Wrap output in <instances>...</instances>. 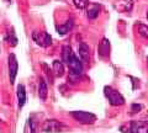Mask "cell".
<instances>
[{
    "label": "cell",
    "mask_w": 148,
    "mask_h": 133,
    "mask_svg": "<svg viewBox=\"0 0 148 133\" xmlns=\"http://www.w3.org/2000/svg\"><path fill=\"white\" fill-rule=\"evenodd\" d=\"M98 54L100 58H106L110 54V42L108 38H103V41L99 43L98 47Z\"/></svg>",
    "instance_id": "9"
},
{
    "label": "cell",
    "mask_w": 148,
    "mask_h": 133,
    "mask_svg": "<svg viewBox=\"0 0 148 133\" xmlns=\"http://www.w3.org/2000/svg\"><path fill=\"white\" fill-rule=\"evenodd\" d=\"M126 133H148V121H131Z\"/></svg>",
    "instance_id": "6"
},
{
    "label": "cell",
    "mask_w": 148,
    "mask_h": 133,
    "mask_svg": "<svg viewBox=\"0 0 148 133\" xmlns=\"http://www.w3.org/2000/svg\"><path fill=\"white\" fill-rule=\"evenodd\" d=\"M32 40L41 46V47H49L52 44V37L45 31H35L32 32Z\"/></svg>",
    "instance_id": "5"
},
{
    "label": "cell",
    "mask_w": 148,
    "mask_h": 133,
    "mask_svg": "<svg viewBox=\"0 0 148 133\" xmlns=\"http://www.w3.org/2000/svg\"><path fill=\"white\" fill-rule=\"evenodd\" d=\"M147 63H148V57H147Z\"/></svg>",
    "instance_id": "22"
},
{
    "label": "cell",
    "mask_w": 148,
    "mask_h": 133,
    "mask_svg": "<svg viewBox=\"0 0 148 133\" xmlns=\"http://www.w3.org/2000/svg\"><path fill=\"white\" fill-rule=\"evenodd\" d=\"M71 116L79 123H83V125H92L96 121L95 115L86 111H72Z\"/></svg>",
    "instance_id": "3"
},
{
    "label": "cell",
    "mask_w": 148,
    "mask_h": 133,
    "mask_svg": "<svg viewBox=\"0 0 148 133\" xmlns=\"http://www.w3.org/2000/svg\"><path fill=\"white\" fill-rule=\"evenodd\" d=\"M142 108H143V106H142L141 104H132V106H131V113L140 112Z\"/></svg>",
    "instance_id": "19"
},
{
    "label": "cell",
    "mask_w": 148,
    "mask_h": 133,
    "mask_svg": "<svg viewBox=\"0 0 148 133\" xmlns=\"http://www.w3.org/2000/svg\"><path fill=\"white\" fill-rule=\"evenodd\" d=\"M73 26H74V22L71 19V20H68V21L64 22L63 25H58L57 26V32L59 35H66V33H68V32L73 29Z\"/></svg>",
    "instance_id": "12"
},
{
    "label": "cell",
    "mask_w": 148,
    "mask_h": 133,
    "mask_svg": "<svg viewBox=\"0 0 148 133\" xmlns=\"http://www.w3.org/2000/svg\"><path fill=\"white\" fill-rule=\"evenodd\" d=\"M138 33H140L142 37H145L148 40V26L145 24H138Z\"/></svg>",
    "instance_id": "15"
},
{
    "label": "cell",
    "mask_w": 148,
    "mask_h": 133,
    "mask_svg": "<svg viewBox=\"0 0 148 133\" xmlns=\"http://www.w3.org/2000/svg\"><path fill=\"white\" fill-rule=\"evenodd\" d=\"M147 20H148V11H147Z\"/></svg>",
    "instance_id": "21"
},
{
    "label": "cell",
    "mask_w": 148,
    "mask_h": 133,
    "mask_svg": "<svg viewBox=\"0 0 148 133\" xmlns=\"http://www.w3.org/2000/svg\"><path fill=\"white\" fill-rule=\"evenodd\" d=\"M17 100H18V107L21 108L26 102V90L22 84L17 86Z\"/></svg>",
    "instance_id": "13"
},
{
    "label": "cell",
    "mask_w": 148,
    "mask_h": 133,
    "mask_svg": "<svg viewBox=\"0 0 148 133\" xmlns=\"http://www.w3.org/2000/svg\"><path fill=\"white\" fill-rule=\"evenodd\" d=\"M73 3H74V5H75V8L83 10V9H85L88 6V4H89V0H73Z\"/></svg>",
    "instance_id": "16"
},
{
    "label": "cell",
    "mask_w": 148,
    "mask_h": 133,
    "mask_svg": "<svg viewBox=\"0 0 148 133\" xmlns=\"http://www.w3.org/2000/svg\"><path fill=\"white\" fill-rule=\"evenodd\" d=\"M104 94L106 96V99L109 100L110 105H112V106H121V105L125 104L123 96L120 94L117 90L111 88V86H105L104 88Z\"/></svg>",
    "instance_id": "2"
},
{
    "label": "cell",
    "mask_w": 148,
    "mask_h": 133,
    "mask_svg": "<svg viewBox=\"0 0 148 133\" xmlns=\"http://www.w3.org/2000/svg\"><path fill=\"white\" fill-rule=\"evenodd\" d=\"M42 130L43 132H47V133H57V132H64L67 131V126L63 125L62 122H59L57 120H47L43 126H42Z\"/></svg>",
    "instance_id": "4"
},
{
    "label": "cell",
    "mask_w": 148,
    "mask_h": 133,
    "mask_svg": "<svg viewBox=\"0 0 148 133\" xmlns=\"http://www.w3.org/2000/svg\"><path fill=\"white\" fill-rule=\"evenodd\" d=\"M85 9H86V16L89 17V19L94 20V19H96V17H98L99 12H100V10H101V6L99 5L98 3H89Z\"/></svg>",
    "instance_id": "8"
},
{
    "label": "cell",
    "mask_w": 148,
    "mask_h": 133,
    "mask_svg": "<svg viewBox=\"0 0 148 133\" xmlns=\"http://www.w3.org/2000/svg\"><path fill=\"white\" fill-rule=\"evenodd\" d=\"M53 74L56 76H63L64 74V65H63V63L61 61H54L53 62Z\"/></svg>",
    "instance_id": "14"
},
{
    "label": "cell",
    "mask_w": 148,
    "mask_h": 133,
    "mask_svg": "<svg viewBox=\"0 0 148 133\" xmlns=\"http://www.w3.org/2000/svg\"><path fill=\"white\" fill-rule=\"evenodd\" d=\"M42 68H43V69H45V73H46V75H47V76H48V79H49V83H51V84H52V80H53V78H52V74H51V72H49V69H48V68H47V65H46V64H45V63L42 64Z\"/></svg>",
    "instance_id": "20"
},
{
    "label": "cell",
    "mask_w": 148,
    "mask_h": 133,
    "mask_svg": "<svg viewBox=\"0 0 148 133\" xmlns=\"http://www.w3.org/2000/svg\"><path fill=\"white\" fill-rule=\"evenodd\" d=\"M17 70H18V63L16 56L14 53H11L9 56V76H10V83L14 84L15 83V78L17 75Z\"/></svg>",
    "instance_id": "7"
},
{
    "label": "cell",
    "mask_w": 148,
    "mask_h": 133,
    "mask_svg": "<svg viewBox=\"0 0 148 133\" xmlns=\"http://www.w3.org/2000/svg\"><path fill=\"white\" fill-rule=\"evenodd\" d=\"M47 94H48V86L46 84V81L41 78L40 79V83H38V96L40 99L45 101L46 99H47Z\"/></svg>",
    "instance_id": "11"
},
{
    "label": "cell",
    "mask_w": 148,
    "mask_h": 133,
    "mask_svg": "<svg viewBox=\"0 0 148 133\" xmlns=\"http://www.w3.org/2000/svg\"><path fill=\"white\" fill-rule=\"evenodd\" d=\"M123 5H125L123 8L125 11H131V9L133 6V1L132 0H123Z\"/></svg>",
    "instance_id": "18"
},
{
    "label": "cell",
    "mask_w": 148,
    "mask_h": 133,
    "mask_svg": "<svg viewBox=\"0 0 148 133\" xmlns=\"http://www.w3.org/2000/svg\"><path fill=\"white\" fill-rule=\"evenodd\" d=\"M62 58H63V61L66 62V64L68 65L69 70H71V73L73 75L79 76L83 73V64L79 61V58L73 53L71 46H64L63 47V49H62Z\"/></svg>",
    "instance_id": "1"
},
{
    "label": "cell",
    "mask_w": 148,
    "mask_h": 133,
    "mask_svg": "<svg viewBox=\"0 0 148 133\" xmlns=\"http://www.w3.org/2000/svg\"><path fill=\"white\" fill-rule=\"evenodd\" d=\"M6 40L8 41H10L9 43H11V46H16V43H17V38L15 37V35H14V32L11 31V32H9V36L6 37Z\"/></svg>",
    "instance_id": "17"
},
{
    "label": "cell",
    "mask_w": 148,
    "mask_h": 133,
    "mask_svg": "<svg viewBox=\"0 0 148 133\" xmlns=\"http://www.w3.org/2000/svg\"><path fill=\"white\" fill-rule=\"evenodd\" d=\"M78 52H79V57L82 59V62H89L90 59V48L89 46L84 42H80L78 46Z\"/></svg>",
    "instance_id": "10"
}]
</instances>
